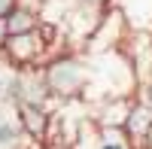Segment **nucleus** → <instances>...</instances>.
<instances>
[{
	"instance_id": "9",
	"label": "nucleus",
	"mask_w": 152,
	"mask_h": 149,
	"mask_svg": "<svg viewBox=\"0 0 152 149\" xmlns=\"http://www.w3.org/2000/svg\"><path fill=\"white\" fill-rule=\"evenodd\" d=\"M18 6H21V0H0V21H6Z\"/></svg>"
},
{
	"instance_id": "4",
	"label": "nucleus",
	"mask_w": 152,
	"mask_h": 149,
	"mask_svg": "<svg viewBox=\"0 0 152 149\" xmlns=\"http://www.w3.org/2000/svg\"><path fill=\"white\" fill-rule=\"evenodd\" d=\"M125 134H128V140L134 146H146L152 140V104L134 97V107H131L128 125H125Z\"/></svg>"
},
{
	"instance_id": "5",
	"label": "nucleus",
	"mask_w": 152,
	"mask_h": 149,
	"mask_svg": "<svg viewBox=\"0 0 152 149\" xmlns=\"http://www.w3.org/2000/svg\"><path fill=\"white\" fill-rule=\"evenodd\" d=\"M131 107H134V97H110V101H100L97 113H94V125L97 128H125L128 125V116H131Z\"/></svg>"
},
{
	"instance_id": "1",
	"label": "nucleus",
	"mask_w": 152,
	"mask_h": 149,
	"mask_svg": "<svg viewBox=\"0 0 152 149\" xmlns=\"http://www.w3.org/2000/svg\"><path fill=\"white\" fill-rule=\"evenodd\" d=\"M43 76H46L52 97L67 104V101H76V97H85L88 85H91V64L76 49H67V52L49 58L43 64Z\"/></svg>"
},
{
	"instance_id": "2",
	"label": "nucleus",
	"mask_w": 152,
	"mask_h": 149,
	"mask_svg": "<svg viewBox=\"0 0 152 149\" xmlns=\"http://www.w3.org/2000/svg\"><path fill=\"white\" fill-rule=\"evenodd\" d=\"M0 55H3L12 67H18V70H34V67H43L49 61V46L43 40V34L34 31V34L9 37L6 46L0 49Z\"/></svg>"
},
{
	"instance_id": "6",
	"label": "nucleus",
	"mask_w": 152,
	"mask_h": 149,
	"mask_svg": "<svg viewBox=\"0 0 152 149\" xmlns=\"http://www.w3.org/2000/svg\"><path fill=\"white\" fill-rule=\"evenodd\" d=\"M116 6L128 18L131 31L152 34V0H116Z\"/></svg>"
},
{
	"instance_id": "8",
	"label": "nucleus",
	"mask_w": 152,
	"mask_h": 149,
	"mask_svg": "<svg viewBox=\"0 0 152 149\" xmlns=\"http://www.w3.org/2000/svg\"><path fill=\"white\" fill-rule=\"evenodd\" d=\"M21 137H24V134L18 128V122H9V119L0 122V149H15Z\"/></svg>"
},
{
	"instance_id": "11",
	"label": "nucleus",
	"mask_w": 152,
	"mask_h": 149,
	"mask_svg": "<svg viewBox=\"0 0 152 149\" xmlns=\"http://www.w3.org/2000/svg\"><path fill=\"white\" fill-rule=\"evenodd\" d=\"M3 94H6V79L0 76V97H3Z\"/></svg>"
},
{
	"instance_id": "3",
	"label": "nucleus",
	"mask_w": 152,
	"mask_h": 149,
	"mask_svg": "<svg viewBox=\"0 0 152 149\" xmlns=\"http://www.w3.org/2000/svg\"><path fill=\"white\" fill-rule=\"evenodd\" d=\"M15 122H18V128L28 140L46 143L49 128H52V110L37 107V104H21V107H15Z\"/></svg>"
},
{
	"instance_id": "7",
	"label": "nucleus",
	"mask_w": 152,
	"mask_h": 149,
	"mask_svg": "<svg viewBox=\"0 0 152 149\" xmlns=\"http://www.w3.org/2000/svg\"><path fill=\"white\" fill-rule=\"evenodd\" d=\"M40 6H28V3H21L12 15L6 18V34L9 37H21V34H34V31H40Z\"/></svg>"
},
{
	"instance_id": "10",
	"label": "nucleus",
	"mask_w": 152,
	"mask_h": 149,
	"mask_svg": "<svg viewBox=\"0 0 152 149\" xmlns=\"http://www.w3.org/2000/svg\"><path fill=\"white\" fill-rule=\"evenodd\" d=\"M6 40H9V34H6V21H0V49L6 46Z\"/></svg>"
}]
</instances>
